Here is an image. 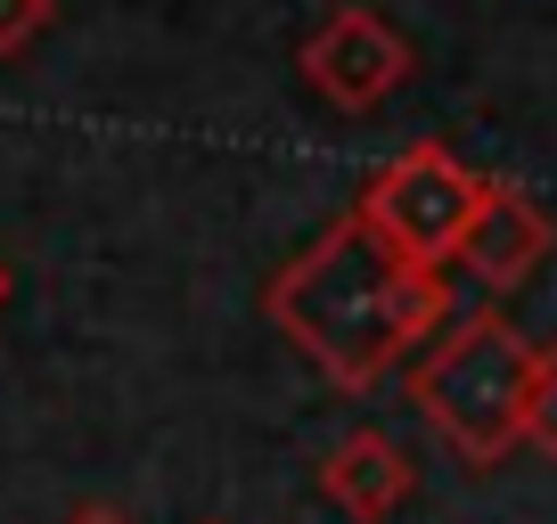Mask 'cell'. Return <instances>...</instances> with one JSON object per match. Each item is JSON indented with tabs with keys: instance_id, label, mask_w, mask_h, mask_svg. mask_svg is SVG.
Here are the masks:
<instances>
[{
	"instance_id": "cell-4",
	"label": "cell",
	"mask_w": 557,
	"mask_h": 524,
	"mask_svg": "<svg viewBox=\"0 0 557 524\" xmlns=\"http://www.w3.org/2000/svg\"><path fill=\"white\" fill-rule=\"evenodd\" d=\"M410 74V41L377 17V9H336L312 41H304V83L336 107H377L385 90Z\"/></svg>"
},
{
	"instance_id": "cell-1",
	"label": "cell",
	"mask_w": 557,
	"mask_h": 524,
	"mask_svg": "<svg viewBox=\"0 0 557 524\" xmlns=\"http://www.w3.org/2000/svg\"><path fill=\"white\" fill-rule=\"evenodd\" d=\"M271 312L296 328L304 352H320L345 385H361L410 336H426L443 320V279H435V262H410L352 213L271 287Z\"/></svg>"
},
{
	"instance_id": "cell-2",
	"label": "cell",
	"mask_w": 557,
	"mask_h": 524,
	"mask_svg": "<svg viewBox=\"0 0 557 524\" xmlns=\"http://www.w3.org/2000/svg\"><path fill=\"white\" fill-rule=\"evenodd\" d=\"M533 361L541 352L508 328L500 312H475L435 361L418 369V402L435 410L459 442L475 451H500L508 435L524 426V394H533Z\"/></svg>"
},
{
	"instance_id": "cell-8",
	"label": "cell",
	"mask_w": 557,
	"mask_h": 524,
	"mask_svg": "<svg viewBox=\"0 0 557 524\" xmlns=\"http://www.w3.org/2000/svg\"><path fill=\"white\" fill-rule=\"evenodd\" d=\"M0 303H9V262H0Z\"/></svg>"
},
{
	"instance_id": "cell-5",
	"label": "cell",
	"mask_w": 557,
	"mask_h": 524,
	"mask_svg": "<svg viewBox=\"0 0 557 524\" xmlns=\"http://www.w3.org/2000/svg\"><path fill=\"white\" fill-rule=\"evenodd\" d=\"M541 254H549V213H541L524 189L492 180L484 205H475V222H468V238H459V262H468L484 287H517V279H533Z\"/></svg>"
},
{
	"instance_id": "cell-6",
	"label": "cell",
	"mask_w": 557,
	"mask_h": 524,
	"mask_svg": "<svg viewBox=\"0 0 557 524\" xmlns=\"http://www.w3.org/2000/svg\"><path fill=\"white\" fill-rule=\"evenodd\" d=\"M50 17H58V0H0V58L34 50L50 34Z\"/></svg>"
},
{
	"instance_id": "cell-3",
	"label": "cell",
	"mask_w": 557,
	"mask_h": 524,
	"mask_svg": "<svg viewBox=\"0 0 557 524\" xmlns=\"http://www.w3.org/2000/svg\"><path fill=\"white\" fill-rule=\"evenodd\" d=\"M492 180L468 173V164L451 157V148H410V157H394L377 180L361 189V222L377 229L385 246H401L410 262H451L459 238H468L475 205H484Z\"/></svg>"
},
{
	"instance_id": "cell-7",
	"label": "cell",
	"mask_w": 557,
	"mask_h": 524,
	"mask_svg": "<svg viewBox=\"0 0 557 524\" xmlns=\"http://www.w3.org/2000/svg\"><path fill=\"white\" fill-rule=\"evenodd\" d=\"M524 435L557 442V352L533 361V394H524Z\"/></svg>"
}]
</instances>
